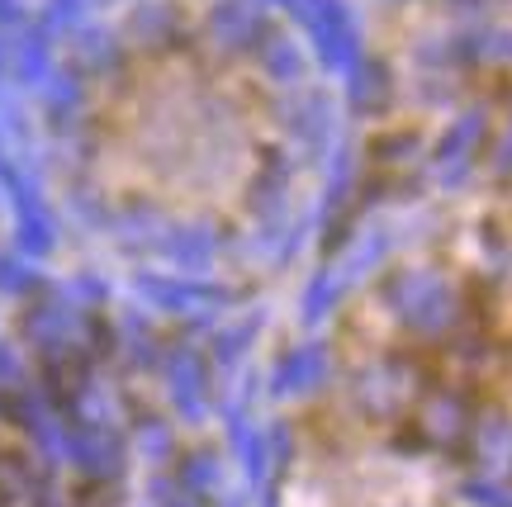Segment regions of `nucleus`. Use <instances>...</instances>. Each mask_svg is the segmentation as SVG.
Wrapping results in <instances>:
<instances>
[{
    "label": "nucleus",
    "instance_id": "obj_1",
    "mask_svg": "<svg viewBox=\"0 0 512 507\" xmlns=\"http://www.w3.org/2000/svg\"><path fill=\"white\" fill-rule=\"evenodd\" d=\"M100 157L147 200L209 209L271 157V100L242 62L171 43L114 72Z\"/></svg>",
    "mask_w": 512,
    "mask_h": 507
}]
</instances>
